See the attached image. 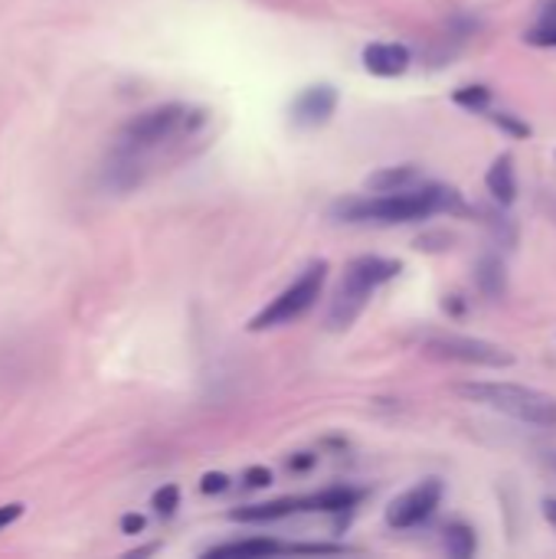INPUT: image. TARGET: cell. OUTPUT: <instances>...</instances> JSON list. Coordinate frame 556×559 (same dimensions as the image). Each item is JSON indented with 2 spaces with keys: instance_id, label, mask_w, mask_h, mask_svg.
Masks as SVG:
<instances>
[{
  "instance_id": "obj_26",
  "label": "cell",
  "mask_w": 556,
  "mask_h": 559,
  "mask_svg": "<svg viewBox=\"0 0 556 559\" xmlns=\"http://www.w3.org/2000/svg\"><path fill=\"white\" fill-rule=\"evenodd\" d=\"M144 531V518L141 514H125L121 518V534H141Z\"/></svg>"
},
{
  "instance_id": "obj_12",
  "label": "cell",
  "mask_w": 556,
  "mask_h": 559,
  "mask_svg": "<svg viewBox=\"0 0 556 559\" xmlns=\"http://www.w3.org/2000/svg\"><path fill=\"white\" fill-rule=\"evenodd\" d=\"M295 511H305V501H292V498H282V501H272V504H252V508H236L229 518L239 521V524H269V521H282Z\"/></svg>"
},
{
  "instance_id": "obj_27",
  "label": "cell",
  "mask_w": 556,
  "mask_h": 559,
  "mask_svg": "<svg viewBox=\"0 0 556 559\" xmlns=\"http://www.w3.org/2000/svg\"><path fill=\"white\" fill-rule=\"evenodd\" d=\"M541 23H556V0L541 3Z\"/></svg>"
},
{
  "instance_id": "obj_15",
  "label": "cell",
  "mask_w": 556,
  "mask_h": 559,
  "mask_svg": "<svg viewBox=\"0 0 556 559\" xmlns=\"http://www.w3.org/2000/svg\"><path fill=\"white\" fill-rule=\"evenodd\" d=\"M288 547L275 540H236V544H220L206 550V557H269V554H285Z\"/></svg>"
},
{
  "instance_id": "obj_10",
  "label": "cell",
  "mask_w": 556,
  "mask_h": 559,
  "mask_svg": "<svg viewBox=\"0 0 556 559\" xmlns=\"http://www.w3.org/2000/svg\"><path fill=\"white\" fill-rule=\"evenodd\" d=\"M485 183H488V193L501 203V206H511L514 200H518V177H514V157L511 154H501L495 164H492V170H488V177H485Z\"/></svg>"
},
{
  "instance_id": "obj_28",
  "label": "cell",
  "mask_w": 556,
  "mask_h": 559,
  "mask_svg": "<svg viewBox=\"0 0 556 559\" xmlns=\"http://www.w3.org/2000/svg\"><path fill=\"white\" fill-rule=\"evenodd\" d=\"M544 514H547V521L556 527V501H544Z\"/></svg>"
},
{
  "instance_id": "obj_5",
  "label": "cell",
  "mask_w": 556,
  "mask_h": 559,
  "mask_svg": "<svg viewBox=\"0 0 556 559\" xmlns=\"http://www.w3.org/2000/svg\"><path fill=\"white\" fill-rule=\"evenodd\" d=\"M180 128H190V111L184 105H157L151 111L134 115L125 131H121V151L134 154L144 147H154L161 141H167L170 134H177Z\"/></svg>"
},
{
  "instance_id": "obj_8",
  "label": "cell",
  "mask_w": 556,
  "mask_h": 559,
  "mask_svg": "<svg viewBox=\"0 0 556 559\" xmlns=\"http://www.w3.org/2000/svg\"><path fill=\"white\" fill-rule=\"evenodd\" d=\"M334 108H338V88L334 85H311L295 98L292 121L298 128H321L331 121Z\"/></svg>"
},
{
  "instance_id": "obj_29",
  "label": "cell",
  "mask_w": 556,
  "mask_h": 559,
  "mask_svg": "<svg viewBox=\"0 0 556 559\" xmlns=\"http://www.w3.org/2000/svg\"><path fill=\"white\" fill-rule=\"evenodd\" d=\"M554 468H556V459H554Z\"/></svg>"
},
{
  "instance_id": "obj_1",
  "label": "cell",
  "mask_w": 556,
  "mask_h": 559,
  "mask_svg": "<svg viewBox=\"0 0 556 559\" xmlns=\"http://www.w3.org/2000/svg\"><path fill=\"white\" fill-rule=\"evenodd\" d=\"M462 193L452 187L426 183L400 193H374V197H347L331 206V216L341 223H416L433 213H462Z\"/></svg>"
},
{
  "instance_id": "obj_22",
  "label": "cell",
  "mask_w": 556,
  "mask_h": 559,
  "mask_svg": "<svg viewBox=\"0 0 556 559\" xmlns=\"http://www.w3.org/2000/svg\"><path fill=\"white\" fill-rule=\"evenodd\" d=\"M229 488V478L223 475V472H210V475H203V481H200V491L203 495H223Z\"/></svg>"
},
{
  "instance_id": "obj_2",
  "label": "cell",
  "mask_w": 556,
  "mask_h": 559,
  "mask_svg": "<svg viewBox=\"0 0 556 559\" xmlns=\"http://www.w3.org/2000/svg\"><path fill=\"white\" fill-rule=\"evenodd\" d=\"M456 393L478 403V406L505 413L518 423L556 429V400L541 393V390H531L521 383H459Z\"/></svg>"
},
{
  "instance_id": "obj_18",
  "label": "cell",
  "mask_w": 556,
  "mask_h": 559,
  "mask_svg": "<svg viewBox=\"0 0 556 559\" xmlns=\"http://www.w3.org/2000/svg\"><path fill=\"white\" fill-rule=\"evenodd\" d=\"M177 504H180V488H177V485H164V488H157L154 498H151V508H154L161 518H170V514L177 511Z\"/></svg>"
},
{
  "instance_id": "obj_21",
  "label": "cell",
  "mask_w": 556,
  "mask_h": 559,
  "mask_svg": "<svg viewBox=\"0 0 556 559\" xmlns=\"http://www.w3.org/2000/svg\"><path fill=\"white\" fill-rule=\"evenodd\" d=\"M272 485V472L269 468H262V465H256V468H249L246 475H242V488H249V491H256V488H269Z\"/></svg>"
},
{
  "instance_id": "obj_16",
  "label": "cell",
  "mask_w": 556,
  "mask_h": 559,
  "mask_svg": "<svg viewBox=\"0 0 556 559\" xmlns=\"http://www.w3.org/2000/svg\"><path fill=\"white\" fill-rule=\"evenodd\" d=\"M442 544H446V550H449V557L456 559H469L475 554V531L469 527V524H449L446 531H442Z\"/></svg>"
},
{
  "instance_id": "obj_11",
  "label": "cell",
  "mask_w": 556,
  "mask_h": 559,
  "mask_svg": "<svg viewBox=\"0 0 556 559\" xmlns=\"http://www.w3.org/2000/svg\"><path fill=\"white\" fill-rule=\"evenodd\" d=\"M367 190L374 193H400V190H410V187H419V170L413 164H403V167H383L377 174H370L364 180Z\"/></svg>"
},
{
  "instance_id": "obj_24",
  "label": "cell",
  "mask_w": 556,
  "mask_h": 559,
  "mask_svg": "<svg viewBox=\"0 0 556 559\" xmlns=\"http://www.w3.org/2000/svg\"><path fill=\"white\" fill-rule=\"evenodd\" d=\"M315 462H318V455H311V452H298V455H292V459H288V468H292V472H308Z\"/></svg>"
},
{
  "instance_id": "obj_14",
  "label": "cell",
  "mask_w": 556,
  "mask_h": 559,
  "mask_svg": "<svg viewBox=\"0 0 556 559\" xmlns=\"http://www.w3.org/2000/svg\"><path fill=\"white\" fill-rule=\"evenodd\" d=\"M475 278H478V288L488 295V298H505L508 295V272H505V262L498 255H485L475 269Z\"/></svg>"
},
{
  "instance_id": "obj_19",
  "label": "cell",
  "mask_w": 556,
  "mask_h": 559,
  "mask_svg": "<svg viewBox=\"0 0 556 559\" xmlns=\"http://www.w3.org/2000/svg\"><path fill=\"white\" fill-rule=\"evenodd\" d=\"M492 121L501 128V131H508L511 138H531L534 131H531V124L528 121H521L518 115H511V111H495L492 115Z\"/></svg>"
},
{
  "instance_id": "obj_7",
  "label": "cell",
  "mask_w": 556,
  "mask_h": 559,
  "mask_svg": "<svg viewBox=\"0 0 556 559\" xmlns=\"http://www.w3.org/2000/svg\"><path fill=\"white\" fill-rule=\"evenodd\" d=\"M442 504V481L439 478H426L423 485H416L413 491H406L403 498H397L387 511V524L397 531H410L426 524L436 508Z\"/></svg>"
},
{
  "instance_id": "obj_6",
  "label": "cell",
  "mask_w": 556,
  "mask_h": 559,
  "mask_svg": "<svg viewBox=\"0 0 556 559\" xmlns=\"http://www.w3.org/2000/svg\"><path fill=\"white\" fill-rule=\"evenodd\" d=\"M423 350L436 360H456V364H469V367H511L514 364V354L492 344V341H478V337H429L423 344Z\"/></svg>"
},
{
  "instance_id": "obj_4",
  "label": "cell",
  "mask_w": 556,
  "mask_h": 559,
  "mask_svg": "<svg viewBox=\"0 0 556 559\" xmlns=\"http://www.w3.org/2000/svg\"><path fill=\"white\" fill-rule=\"evenodd\" d=\"M324 278H328V262H311L279 298H272V305H265L252 321H249V331H272V328H282V324H292L298 321L301 314H308L315 308V301L321 298V288H324Z\"/></svg>"
},
{
  "instance_id": "obj_3",
  "label": "cell",
  "mask_w": 556,
  "mask_h": 559,
  "mask_svg": "<svg viewBox=\"0 0 556 559\" xmlns=\"http://www.w3.org/2000/svg\"><path fill=\"white\" fill-rule=\"evenodd\" d=\"M400 269H403L400 262L380 259V255H360V259H354V262L347 265V272H344V282H341L334 301H331L328 324H331L334 331H347V328L360 318V311L367 308L370 295H374L380 285H387L390 278H397Z\"/></svg>"
},
{
  "instance_id": "obj_20",
  "label": "cell",
  "mask_w": 556,
  "mask_h": 559,
  "mask_svg": "<svg viewBox=\"0 0 556 559\" xmlns=\"http://www.w3.org/2000/svg\"><path fill=\"white\" fill-rule=\"evenodd\" d=\"M524 43H531V46H556V23H541V26H534V29H528L524 33Z\"/></svg>"
},
{
  "instance_id": "obj_17",
  "label": "cell",
  "mask_w": 556,
  "mask_h": 559,
  "mask_svg": "<svg viewBox=\"0 0 556 559\" xmlns=\"http://www.w3.org/2000/svg\"><path fill=\"white\" fill-rule=\"evenodd\" d=\"M452 102H456L459 108H465V111L482 115V111L492 105V88H488V85H462V88H456Z\"/></svg>"
},
{
  "instance_id": "obj_13",
  "label": "cell",
  "mask_w": 556,
  "mask_h": 559,
  "mask_svg": "<svg viewBox=\"0 0 556 559\" xmlns=\"http://www.w3.org/2000/svg\"><path fill=\"white\" fill-rule=\"evenodd\" d=\"M360 498H364V491L338 485V488H328V491H321V495L308 498V501H305V511H328V514H338V511H351V508H357V504H360Z\"/></svg>"
},
{
  "instance_id": "obj_25",
  "label": "cell",
  "mask_w": 556,
  "mask_h": 559,
  "mask_svg": "<svg viewBox=\"0 0 556 559\" xmlns=\"http://www.w3.org/2000/svg\"><path fill=\"white\" fill-rule=\"evenodd\" d=\"M20 518H23V504H3V508H0V531L10 527V524L20 521Z\"/></svg>"
},
{
  "instance_id": "obj_9",
  "label": "cell",
  "mask_w": 556,
  "mask_h": 559,
  "mask_svg": "<svg viewBox=\"0 0 556 559\" xmlns=\"http://www.w3.org/2000/svg\"><path fill=\"white\" fill-rule=\"evenodd\" d=\"M410 49L403 43H370L364 49V66L367 72L380 75V79H393V75H403L410 69Z\"/></svg>"
},
{
  "instance_id": "obj_23",
  "label": "cell",
  "mask_w": 556,
  "mask_h": 559,
  "mask_svg": "<svg viewBox=\"0 0 556 559\" xmlns=\"http://www.w3.org/2000/svg\"><path fill=\"white\" fill-rule=\"evenodd\" d=\"M292 554H344V547L334 544H292Z\"/></svg>"
}]
</instances>
